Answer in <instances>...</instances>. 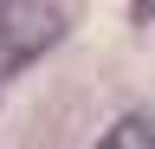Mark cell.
Segmentation results:
<instances>
[{"label": "cell", "mask_w": 155, "mask_h": 149, "mask_svg": "<svg viewBox=\"0 0 155 149\" xmlns=\"http://www.w3.org/2000/svg\"><path fill=\"white\" fill-rule=\"evenodd\" d=\"M65 39V7L58 0H0V84L19 65H32L39 52Z\"/></svg>", "instance_id": "cell-1"}, {"label": "cell", "mask_w": 155, "mask_h": 149, "mask_svg": "<svg viewBox=\"0 0 155 149\" xmlns=\"http://www.w3.org/2000/svg\"><path fill=\"white\" fill-rule=\"evenodd\" d=\"M97 149H155V117L149 110H129V117H116L104 130V143Z\"/></svg>", "instance_id": "cell-2"}, {"label": "cell", "mask_w": 155, "mask_h": 149, "mask_svg": "<svg viewBox=\"0 0 155 149\" xmlns=\"http://www.w3.org/2000/svg\"><path fill=\"white\" fill-rule=\"evenodd\" d=\"M129 13L136 20H155V0H129Z\"/></svg>", "instance_id": "cell-3"}]
</instances>
